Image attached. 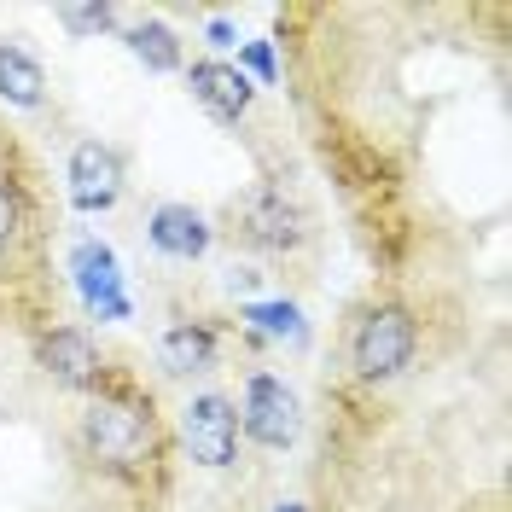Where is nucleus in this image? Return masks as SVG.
<instances>
[{"label":"nucleus","mask_w":512,"mask_h":512,"mask_svg":"<svg viewBox=\"0 0 512 512\" xmlns=\"http://www.w3.org/2000/svg\"><path fill=\"white\" fill-rule=\"evenodd\" d=\"M41 88H47V76H41V64L30 53H18V47H0V99L6 105H41Z\"/></svg>","instance_id":"11"},{"label":"nucleus","mask_w":512,"mask_h":512,"mask_svg":"<svg viewBox=\"0 0 512 512\" xmlns=\"http://www.w3.org/2000/svg\"><path fill=\"white\" fill-rule=\"evenodd\" d=\"M128 53L146 64V70H175V64H181V47H175V30H169V24H140V30H128Z\"/></svg>","instance_id":"13"},{"label":"nucleus","mask_w":512,"mask_h":512,"mask_svg":"<svg viewBox=\"0 0 512 512\" xmlns=\"http://www.w3.org/2000/svg\"><path fill=\"white\" fill-rule=\"evenodd\" d=\"M82 443L99 466L111 472H140L158 448V431H152V414L134 408V402H94L82 414Z\"/></svg>","instance_id":"1"},{"label":"nucleus","mask_w":512,"mask_h":512,"mask_svg":"<svg viewBox=\"0 0 512 512\" xmlns=\"http://www.w3.org/2000/svg\"><path fill=\"white\" fill-rule=\"evenodd\" d=\"M210 41H216V47H233V30H227L222 18H216V24H210Z\"/></svg>","instance_id":"18"},{"label":"nucleus","mask_w":512,"mask_h":512,"mask_svg":"<svg viewBox=\"0 0 512 512\" xmlns=\"http://www.w3.org/2000/svg\"><path fill=\"white\" fill-rule=\"evenodd\" d=\"M117 192H123V163L111 146H99V140H82L76 152H70V204L76 210H111L117 204Z\"/></svg>","instance_id":"5"},{"label":"nucleus","mask_w":512,"mask_h":512,"mask_svg":"<svg viewBox=\"0 0 512 512\" xmlns=\"http://www.w3.org/2000/svg\"><path fill=\"white\" fill-rule=\"evenodd\" d=\"M245 431H251L262 448L297 443V396H291L280 379L256 373V379L245 384Z\"/></svg>","instance_id":"4"},{"label":"nucleus","mask_w":512,"mask_h":512,"mask_svg":"<svg viewBox=\"0 0 512 512\" xmlns=\"http://www.w3.org/2000/svg\"><path fill=\"white\" fill-rule=\"evenodd\" d=\"M192 99L210 111V117H222V123H233L245 105H251V82L233 70V64L222 59H204V64H192Z\"/></svg>","instance_id":"7"},{"label":"nucleus","mask_w":512,"mask_h":512,"mask_svg":"<svg viewBox=\"0 0 512 512\" xmlns=\"http://www.w3.org/2000/svg\"><path fill=\"white\" fill-rule=\"evenodd\" d=\"M408 361H414V320H408V309L384 303L355 332V373L379 384V379H396Z\"/></svg>","instance_id":"2"},{"label":"nucleus","mask_w":512,"mask_h":512,"mask_svg":"<svg viewBox=\"0 0 512 512\" xmlns=\"http://www.w3.org/2000/svg\"><path fill=\"white\" fill-rule=\"evenodd\" d=\"M181 431H187V448H192L198 466H216V472L233 466V448H239V414H233L227 396H192Z\"/></svg>","instance_id":"3"},{"label":"nucleus","mask_w":512,"mask_h":512,"mask_svg":"<svg viewBox=\"0 0 512 512\" xmlns=\"http://www.w3.org/2000/svg\"><path fill=\"white\" fill-rule=\"evenodd\" d=\"M216 361V332L210 326H175V332H163V367L169 373H204Z\"/></svg>","instance_id":"10"},{"label":"nucleus","mask_w":512,"mask_h":512,"mask_svg":"<svg viewBox=\"0 0 512 512\" xmlns=\"http://www.w3.org/2000/svg\"><path fill=\"white\" fill-rule=\"evenodd\" d=\"M251 233L262 239V245H274V251L297 245V216L286 210V198H280V192H262V198L251 204Z\"/></svg>","instance_id":"12"},{"label":"nucleus","mask_w":512,"mask_h":512,"mask_svg":"<svg viewBox=\"0 0 512 512\" xmlns=\"http://www.w3.org/2000/svg\"><path fill=\"white\" fill-rule=\"evenodd\" d=\"M152 245L169 256H204L210 251V227H204V216L192 204H163L152 216Z\"/></svg>","instance_id":"8"},{"label":"nucleus","mask_w":512,"mask_h":512,"mask_svg":"<svg viewBox=\"0 0 512 512\" xmlns=\"http://www.w3.org/2000/svg\"><path fill=\"white\" fill-rule=\"evenodd\" d=\"M59 18H64V30H76V35H99V30H111V24H117V12H111V6H64Z\"/></svg>","instance_id":"15"},{"label":"nucleus","mask_w":512,"mask_h":512,"mask_svg":"<svg viewBox=\"0 0 512 512\" xmlns=\"http://www.w3.org/2000/svg\"><path fill=\"white\" fill-rule=\"evenodd\" d=\"M245 59H251V70H256V76H274V53H268L262 41H256V47L245 53Z\"/></svg>","instance_id":"16"},{"label":"nucleus","mask_w":512,"mask_h":512,"mask_svg":"<svg viewBox=\"0 0 512 512\" xmlns=\"http://www.w3.org/2000/svg\"><path fill=\"white\" fill-rule=\"evenodd\" d=\"M280 512H303V507H280Z\"/></svg>","instance_id":"19"},{"label":"nucleus","mask_w":512,"mask_h":512,"mask_svg":"<svg viewBox=\"0 0 512 512\" xmlns=\"http://www.w3.org/2000/svg\"><path fill=\"white\" fill-rule=\"evenodd\" d=\"M6 245H12V198L0 192V251H6Z\"/></svg>","instance_id":"17"},{"label":"nucleus","mask_w":512,"mask_h":512,"mask_svg":"<svg viewBox=\"0 0 512 512\" xmlns=\"http://www.w3.org/2000/svg\"><path fill=\"white\" fill-rule=\"evenodd\" d=\"M41 367L53 373L59 384H94V373H99V355H94V344H88V332H53L47 344H41Z\"/></svg>","instance_id":"9"},{"label":"nucleus","mask_w":512,"mask_h":512,"mask_svg":"<svg viewBox=\"0 0 512 512\" xmlns=\"http://www.w3.org/2000/svg\"><path fill=\"white\" fill-rule=\"evenodd\" d=\"M245 320H251L256 332H268V338H303V315L291 303H251Z\"/></svg>","instance_id":"14"},{"label":"nucleus","mask_w":512,"mask_h":512,"mask_svg":"<svg viewBox=\"0 0 512 512\" xmlns=\"http://www.w3.org/2000/svg\"><path fill=\"white\" fill-rule=\"evenodd\" d=\"M70 268H76V286L88 297V309H99V315H111V320L128 315V297H123V286H117V256L105 251V245L82 239L76 256H70Z\"/></svg>","instance_id":"6"}]
</instances>
